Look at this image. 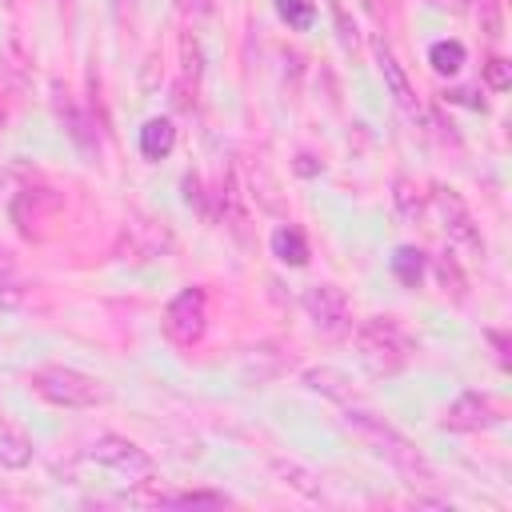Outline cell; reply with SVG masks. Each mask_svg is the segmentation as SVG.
Listing matches in <instances>:
<instances>
[{"label":"cell","mask_w":512,"mask_h":512,"mask_svg":"<svg viewBox=\"0 0 512 512\" xmlns=\"http://www.w3.org/2000/svg\"><path fill=\"white\" fill-rule=\"evenodd\" d=\"M344 420H348V428L380 456V460H388L396 472H404V476H412V484H420V480H432V472H428V464H424V456L416 452V444L408 440V436H400L384 416H372V412H364V408H348L344 412Z\"/></svg>","instance_id":"obj_1"},{"label":"cell","mask_w":512,"mask_h":512,"mask_svg":"<svg viewBox=\"0 0 512 512\" xmlns=\"http://www.w3.org/2000/svg\"><path fill=\"white\" fill-rule=\"evenodd\" d=\"M356 356L372 376H392L408 364L412 340L404 336V328L392 316H368L356 328Z\"/></svg>","instance_id":"obj_2"},{"label":"cell","mask_w":512,"mask_h":512,"mask_svg":"<svg viewBox=\"0 0 512 512\" xmlns=\"http://www.w3.org/2000/svg\"><path fill=\"white\" fill-rule=\"evenodd\" d=\"M28 384H32L36 396H44V400L56 404V408H92V404L104 400V388H100L96 376L76 372V368H64V364H44V368H36V372L28 376Z\"/></svg>","instance_id":"obj_3"},{"label":"cell","mask_w":512,"mask_h":512,"mask_svg":"<svg viewBox=\"0 0 512 512\" xmlns=\"http://www.w3.org/2000/svg\"><path fill=\"white\" fill-rule=\"evenodd\" d=\"M84 460L108 468L112 476H120V480H128V484L152 480V456H148L140 444L124 440V436H100V440L84 452Z\"/></svg>","instance_id":"obj_4"},{"label":"cell","mask_w":512,"mask_h":512,"mask_svg":"<svg viewBox=\"0 0 512 512\" xmlns=\"http://www.w3.org/2000/svg\"><path fill=\"white\" fill-rule=\"evenodd\" d=\"M204 328H208V296H204V288L192 284V288L176 292L172 304L164 308V332H168V340L188 348L204 336Z\"/></svg>","instance_id":"obj_5"},{"label":"cell","mask_w":512,"mask_h":512,"mask_svg":"<svg viewBox=\"0 0 512 512\" xmlns=\"http://www.w3.org/2000/svg\"><path fill=\"white\" fill-rule=\"evenodd\" d=\"M304 312L312 316V324L324 336H348L352 332V308L336 284H312L304 292Z\"/></svg>","instance_id":"obj_6"},{"label":"cell","mask_w":512,"mask_h":512,"mask_svg":"<svg viewBox=\"0 0 512 512\" xmlns=\"http://www.w3.org/2000/svg\"><path fill=\"white\" fill-rule=\"evenodd\" d=\"M64 212V200H60V192H52V188H24L16 200H12V220H16V228L32 240V236H44L52 224H56V216Z\"/></svg>","instance_id":"obj_7"},{"label":"cell","mask_w":512,"mask_h":512,"mask_svg":"<svg viewBox=\"0 0 512 512\" xmlns=\"http://www.w3.org/2000/svg\"><path fill=\"white\" fill-rule=\"evenodd\" d=\"M432 200H436V212H440V220H444L448 240H456L460 248H468V252H480V256H484V236H480V228H476V220H472L468 204H464L452 188H436V192H432Z\"/></svg>","instance_id":"obj_8"},{"label":"cell","mask_w":512,"mask_h":512,"mask_svg":"<svg viewBox=\"0 0 512 512\" xmlns=\"http://www.w3.org/2000/svg\"><path fill=\"white\" fill-rule=\"evenodd\" d=\"M496 420H500L496 404L488 396H480V392L456 396L448 404V412H444V428H452V432H480V428H492Z\"/></svg>","instance_id":"obj_9"},{"label":"cell","mask_w":512,"mask_h":512,"mask_svg":"<svg viewBox=\"0 0 512 512\" xmlns=\"http://www.w3.org/2000/svg\"><path fill=\"white\" fill-rule=\"evenodd\" d=\"M376 64H380V72H384V84H388V92L396 96V104L412 116V120H420L424 112H420V100H416V92H412V84H408V76H404V68H400V60L392 56V48L384 44V40H376Z\"/></svg>","instance_id":"obj_10"},{"label":"cell","mask_w":512,"mask_h":512,"mask_svg":"<svg viewBox=\"0 0 512 512\" xmlns=\"http://www.w3.org/2000/svg\"><path fill=\"white\" fill-rule=\"evenodd\" d=\"M124 236H128V252H132V256H140V260H148V256H156L160 248H168V244H172V236H168L156 220H144V224L136 220V224H128V228H124Z\"/></svg>","instance_id":"obj_11"},{"label":"cell","mask_w":512,"mask_h":512,"mask_svg":"<svg viewBox=\"0 0 512 512\" xmlns=\"http://www.w3.org/2000/svg\"><path fill=\"white\" fill-rule=\"evenodd\" d=\"M172 144H176V128H172V120L152 116V120L140 128V152H144L148 160H164V156L172 152Z\"/></svg>","instance_id":"obj_12"},{"label":"cell","mask_w":512,"mask_h":512,"mask_svg":"<svg viewBox=\"0 0 512 512\" xmlns=\"http://www.w3.org/2000/svg\"><path fill=\"white\" fill-rule=\"evenodd\" d=\"M272 256H276L280 264H288V268H304V264H308V240H304L296 228L280 224V228L272 232Z\"/></svg>","instance_id":"obj_13"},{"label":"cell","mask_w":512,"mask_h":512,"mask_svg":"<svg viewBox=\"0 0 512 512\" xmlns=\"http://www.w3.org/2000/svg\"><path fill=\"white\" fill-rule=\"evenodd\" d=\"M32 460V440L12 428V424H0V464L4 468H24Z\"/></svg>","instance_id":"obj_14"},{"label":"cell","mask_w":512,"mask_h":512,"mask_svg":"<svg viewBox=\"0 0 512 512\" xmlns=\"http://www.w3.org/2000/svg\"><path fill=\"white\" fill-rule=\"evenodd\" d=\"M392 276H396L404 288H416L420 276H424V252L412 248V244L396 248V252H392Z\"/></svg>","instance_id":"obj_15"},{"label":"cell","mask_w":512,"mask_h":512,"mask_svg":"<svg viewBox=\"0 0 512 512\" xmlns=\"http://www.w3.org/2000/svg\"><path fill=\"white\" fill-rule=\"evenodd\" d=\"M428 64L440 72V76H456L464 68V44L460 40H436L428 48Z\"/></svg>","instance_id":"obj_16"},{"label":"cell","mask_w":512,"mask_h":512,"mask_svg":"<svg viewBox=\"0 0 512 512\" xmlns=\"http://www.w3.org/2000/svg\"><path fill=\"white\" fill-rule=\"evenodd\" d=\"M56 112H60V120L68 124V132H72V140H76L80 148H92V144H96V140H92V132H88V120L72 108L68 92H56Z\"/></svg>","instance_id":"obj_17"},{"label":"cell","mask_w":512,"mask_h":512,"mask_svg":"<svg viewBox=\"0 0 512 512\" xmlns=\"http://www.w3.org/2000/svg\"><path fill=\"white\" fill-rule=\"evenodd\" d=\"M276 12H280V20H288V28H312V20H316V8H312V0H276Z\"/></svg>","instance_id":"obj_18"},{"label":"cell","mask_w":512,"mask_h":512,"mask_svg":"<svg viewBox=\"0 0 512 512\" xmlns=\"http://www.w3.org/2000/svg\"><path fill=\"white\" fill-rule=\"evenodd\" d=\"M436 276H440L444 292H452L456 300H464V296H468V280H464V272L456 268V260H452V256H440V260H436Z\"/></svg>","instance_id":"obj_19"},{"label":"cell","mask_w":512,"mask_h":512,"mask_svg":"<svg viewBox=\"0 0 512 512\" xmlns=\"http://www.w3.org/2000/svg\"><path fill=\"white\" fill-rule=\"evenodd\" d=\"M396 208H400V216H408V220H416L420 212H424V204H420V192H416V184L408 180V176H396Z\"/></svg>","instance_id":"obj_20"},{"label":"cell","mask_w":512,"mask_h":512,"mask_svg":"<svg viewBox=\"0 0 512 512\" xmlns=\"http://www.w3.org/2000/svg\"><path fill=\"white\" fill-rule=\"evenodd\" d=\"M304 380H308L316 392H328V396H340V400H348L344 376H340V372H332V368H312V372H304Z\"/></svg>","instance_id":"obj_21"},{"label":"cell","mask_w":512,"mask_h":512,"mask_svg":"<svg viewBox=\"0 0 512 512\" xmlns=\"http://www.w3.org/2000/svg\"><path fill=\"white\" fill-rule=\"evenodd\" d=\"M160 504H212V508H220L228 500L220 492H180V496H160Z\"/></svg>","instance_id":"obj_22"},{"label":"cell","mask_w":512,"mask_h":512,"mask_svg":"<svg viewBox=\"0 0 512 512\" xmlns=\"http://www.w3.org/2000/svg\"><path fill=\"white\" fill-rule=\"evenodd\" d=\"M484 76H488V84L496 88V92H504L508 84H512V72H508V60H488V68H484Z\"/></svg>","instance_id":"obj_23"},{"label":"cell","mask_w":512,"mask_h":512,"mask_svg":"<svg viewBox=\"0 0 512 512\" xmlns=\"http://www.w3.org/2000/svg\"><path fill=\"white\" fill-rule=\"evenodd\" d=\"M20 304V292L12 284H0V312H12Z\"/></svg>","instance_id":"obj_24"},{"label":"cell","mask_w":512,"mask_h":512,"mask_svg":"<svg viewBox=\"0 0 512 512\" xmlns=\"http://www.w3.org/2000/svg\"><path fill=\"white\" fill-rule=\"evenodd\" d=\"M488 340H492V348H496V360L508 364V340H504V332H488Z\"/></svg>","instance_id":"obj_25"},{"label":"cell","mask_w":512,"mask_h":512,"mask_svg":"<svg viewBox=\"0 0 512 512\" xmlns=\"http://www.w3.org/2000/svg\"><path fill=\"white\" fill-rule=\"evenodd\" d=\"M180 12H192V16H204L208 12V0H176Z\"/></svg>","instance_id":"obj_26"},{"label":"cell","mask_w":512,"mask_h":512,"mask_svg":"<svg viewBox=\"0 0 512 512\" xmlns=\"http://www.w3.org/2000/svg\"><path fill=\"white\" fill-rule=\"evenodd\" d=\"M452 4H464V0H452Z\"/></svg>","instance_id":"obj_27"}]
</instances>
